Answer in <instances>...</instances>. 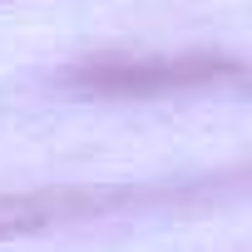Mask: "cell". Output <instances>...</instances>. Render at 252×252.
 I'll list each match as a JSON object with an SVG mask.
<instances>
[{
	"label": "cell",
	"mask_w": 252,
	"mask_h": 252,
	"mask_svg": "<svg viewBox=\"0 0 252 252\" xmlns=\"http://www.w3.org/2000/svg\"><path fill=\"white\" fill-rule=\"evenodd\" d=\"M237 79V64H222L213 55H188V60H94L69 74L74 89L84 94H168L183 84H208V79Z\"/></svg>",
	"instance_id": "cell-1"
},
{
	"label": "cell",
	"mask_w": 252,
	"mask_h": 252,
	"mask_svg": "<svg viewBox=\"0 0 252 252\" xmlns=\"http://www.w3.org/2000/svg\"><path fill=\"white\" fill-rule=\"evenodd\" d=\"M109 208L99 193H84V188H35V193H0V242L5 237H30V232H45V227H60V222H74V218H89Z\"/></svg>",
	"instance_id": "cell-2"
}]
</instances>
